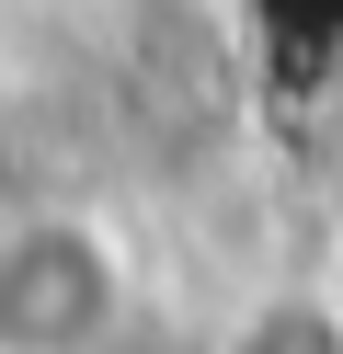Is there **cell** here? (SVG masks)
I'll use <instances>...</instances> for the list:
<instances>
[{
  "label": "cell",
  "mask_w": 343,
  "mask_h": 354,
  "mask_svg": "<svg viewBox=\"0 0 343 354\" xmlns=\"http://www.w3.org/2000/svg\"><path fill=\"white\" fill-rule=\"evenodd\" d=\"M137 274L126 240L80 206L0 217V354H126Z\"/></svg>",
  "instance_id": "cell-1"
},
{
  "label": "cell",
  "mask_w": 343,
  "mask_h": 354,
  "mask_svg": "<svg viewBox=\"0 0 343 354\" xmlns=\"http://www.w3.org/2000/svg\"><path fill=\"white\" fill-rule=\"evenodd\" d=\"M229 354H343V308H320V297H274Z\"/></svg>",
  "instance_id": "cell-2"
}]
</instances>
